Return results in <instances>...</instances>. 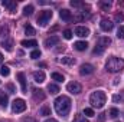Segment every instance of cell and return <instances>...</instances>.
Masks as SVG:
<instances>
[{"instance_id":"1","label":"cell","mask_w":124,"mask_h":122,"mask_svg":"<svg viewBox=\"0 0 124 122\" xmlns=\"http://www.w3.org/2000/svg\"><path fill=\"white\" fill-rule=\"evenodd\" d=\"M55 111L61 115V116H66L71 111V99L68 96H59L55 99Z\"/></svg>"},{"instance_id":"2","label":"cell","mask_w":124,"mask_h":122,"mask_svg":"<svg viewBox=\"0 0 124 122\" xmlns=\"http://www.w3.org/2000/svg\"><path fill=\"white\" fill-rule=\"evenodd\" d=\"M105 69L111 73H117V72H121L124 69V59L121 58H117V56H111L107 63H105Z\"/></svg>"},{"instance_id":"3","label":"cell","mask_w":124,"mask_h":122,"mask_svg":"<svg viewBox=\"0 0 124 122\" xmlns=\"http://www.w3.org/2000/svg\"><path fill=\"white\" fill-rule=\"evenodd\" d=\"M105 101H107V96H105V93L102 91H95V92H93L91 96H90L91 105H93L94 108H97V109H101V108L104 106Z\"/></svg>"},{"instance_id":"4","label":"cell","mask_w":124,"mask_h":122,"mask_svg":"<svg viewBox=\"0 0 124 122\" xmlns=\"http://www.w3.org/2000/svg\"><path fill=\"white\" fill-rule=\"evenodd\" d=\"M52 12L51 10H42L40 13H39V16H38V25L39 26H46L48 23H49V20L52 19Z\"/></svg>"},{"instance_id":"5","label":"cell","mask_w":124,"mask_h":122,"mask_svg":"<svg viewBox=\"0 0 124 122\" xmlns=\"http://www.w3.org/2000/svg\"><path fill=\"white\" fill-rule=\"evenodd\" d=\"M12 109H13V112H16V114L25 112V111H26V102H25L23 99H15L13 103H12Z\"/></svg>"},{"instance_id":"6","label":"cell","mask_w":124,"mask_h":122,"mask_svg":"<svg viewBox=\"0 0 124 122\" xmlns=\"http://www.w3.org/2000/svg\"><path fill=\"white\" fill-rule=\"evenodd\" d=\"M66 89H68V92H71L72 95H78V93H81V91H82V86L78 82H69L66 85Z\"/></svg>"},{"instance_id":"7","label":"cell","mask_w":124,"mask_h":122,"mask_svg":"<svg viewBox=\"0 0 124 122\" xmlns=\"http://www.w3.org/2000/svg\"><path fill=\"white\" fill-rule=\"evenodd\" d=\"M79 73H81L82 76L91 75V73H94V66L93 65H90V63H84V65H81V68H79Z\"/></svg>"},{"instance_id":"8","label":"cell","mask_w":124,"mask_h":122,"mask_svg":"<svg viewBox=\"0 0 124 122\" xmlns=\"http://www.w3.org/2000/svg\"><path fill=\"white\" fill-rule=\"evenodd\" d=\"M100 27L104 32H111L113 27H114V23H113L111 20H108V19H102L101 23H100Z\"/></svg>"},{"instance_id":"9","label":"cell","mask_w":124,"mask_h":122,"mask_svg":"<svg viewBox=\"0 0 124 122\" xmlns=\"http://www.w3.org/2000/svg\"><path fill=\"white\" fill-rule=\"evenodd\" d=\"M74 32H75V34L79 36V37H87V36H90V29L85 27V26H77Z\"/></svg>"},{"instance_id":"10","label":"cell","mask_w":124,"mask_h":122,"mask_svg":"<svg viewBox=\"0 0 124 122\" xmlns=\"http://www.w3.org/2000/svg\"><path fill=\"white\" fill-rule=\"evenodd\" d=\"M32 76H33V81H35L36 83H42V82H45V73H43L42 70H36V72H33Z\"/></svg>"},{"instance_id":"11","label":"cell","mask_w":124,"mask_h":122,"mask_svg":"<svg viewBox=\"0 0 124 122\" xmlns=\"http://www.w3.org/2000/svg\"><path fill=\"white\" fill-rule=\"evenodd\" d=\"M17 79H19V83H20V88H22V92L28 91V85H26V78H25V73H22V72H19L17 73Z\"/></svg>"},{"instance_id":"12","label":"cell","mask_w":124,"mask_h":122,"mask_svg":"<svg viewBox=\"0 0 124 122\" xmlns=\"http://www.w3.org/2000/svg\"><path fill=\"white\" fill-rule=\"evenodd\" d=\"M58 43H59V37L58 36H51V37H48L45 40V46L46 47H52V46H55Z\"/></svg>"},{"instance_id":"13","label":"cell","mask_w":124,"mask_h":122,"mask_svg":"<svg viewBox=\"0 0 124 122\" xmlns=\"http://www.w3.org/2000/svg\"><path fill=\"white\" fill-rule=\"evenodd\" d=\"M1 4H3L4 7H7L10 12H15L16 7H17V3H16V1H12V0H3Z\"/></svg>"},{"instance_id":"14","label":"cell","mask_w":124,"mask_h":122,"mask_svg":"<svg viewBox=\"0 0 124 122\" xmlns=\"http://www.w3.org/2000/svg\"><path fill=\"white\" fill-rule=\"evenodd\" d=\"M59 16H61L62 20H65V22L72 20V14H71V12H69L68 9H62L61 12H59Z\"/></svg>"},{"instance_id":"15","label":"cell","mask_w":124,"mask_h":122,"mask_svg":"<svg viewBox=\"0 0 124 122\" xmlns=\"http://www.w3.org/2000/svg\"><path fill=\"white\" fill-rule=\"evenodd\" d=\"M74 47H75L78 52H84V50H87L88 43H87V42H75V43H74Z\"/></svg>"},{"instance_id":"16","label":"cell","mask_w":124,"mask_h":122,"mask_svg":"<svg viewBox=\"0 0 124 122\" xmlns=\"http://www.w3.org/2000/svg\"><path fill=\"white\" fill-rule=\"evenodd\" d=\"M45 93L42 89H33V98H35V101H43L45 99Z\"/></svg>"},{"instance_id":"17","label":"cell","mask_w":124,"mask_h":122,"mask_svg":"<svg viewBox=\"0 0 124 122\" xmlns=\"http://www.w3.org/2000/svg\"><path fill=\"white\" fill-rule=\"evenodd\" d=\"M22 46L23 47H35V46H38V42L35 39H32V40H22Z\"/></svg>"},{"instance_id":"18","label":"cell","mask_w":124,"mask_h":122,"mask_svg":"<svg viewBox=\"0 0 124 122\" xmlns=\"http://www.w3.org/2000/svg\"><path fill=\"white\" fill-rule=\"evenodd\" d=\"M1 46H3L7 52H12V50H13V42H12V40H1Z\"/></svg>"},{"instance_id":"19","label":"cell","mask_w":124,"mask_h":122,"mask_svg":"<svg viewBox=\"0 0 124 122\" xmlns=\"http://www.w3.org/2000/svg\"><path fill=\"white\" fill-rule=\"evenodd\" d=\"M7 102H9V98H7V95H6L3 91H0V105L6 108V106H7Z\"/></svg>"},{"instance_id":"20","label":"cell","mask_w":124,"mask_h":122,"mask_svg":"<svg viewBox=\"0 0 124 122\" xmlns=\"http://www.w3.org/2000/svg\"><path fill=\"white\" fill-rule=\"evenodd\" d=\"M59 62H61L62 65H74V63H75V59L71 58V56H65V58L59 59Z\"/></svg>"},{"instance_id":"21","label":"cell","mask_w":124,"mask_h":122,"mask_svg":"<svg viewBox=\"0 0 124 122\" xmlns=\"http://www.w3.org/2000/svg\"><path fill=\"white\" fill-rule=\"evenodd\" d=\"M104 50H105V47H104L102 45H100V43H98V45L94 47V55H102V53H104Z\"/></svg>"},{"instance_id":"22","label":"cell","mask_w":124,"mask_h":122,"mask_svg":"<svg viewBox=\"0 0 124 122\" xmlns=\"http://www.w3.org/2000/svg\"><path fill=\"white\" fill-rule=\"evenodd\" d=\"M39 115H42V116H48V115H51V108H49V106H42L40 111H39Z\"/></svg>"},{"instance_id":"23","label":"cell","mask_w":124,"mask_h":122,"mask_svg":"<svg viewBox=\"0 0 124 122\" xmlns=\"http://www.w3.org/2000/svg\"><path fill=\"white\" fill-rule=\"evenodd\" d=\"M9 34V26L7 25H1L0 26V36L1 37H6Z\"/></svg>"},{"instance_id":"24","label":"cell","mask_w":124,"mask_h":122,"mask_svg":"<svg viewBox=\"0 0 124 122\" xmlns=\"http://www.w3.org/2000/svg\"><path fill=\"white\" fill-rule=\"evenodd\" d=\"M48 91L51 92L52 95H55V93L59 92V88H58V85H55V83H49V85H48Z\"/></svg>"},{"instance_id":"25","label":"cell","mask_w":124,"mask_h":122,"mask_svg":"<svg viewBox=\"0 0 124 122\" xmlns=\"http://www.w3.org/2000/svg\"><path fill=\"white\" fill-rule=\"evenodd\" d=\"M32 13H33V6H32V4L25 6V9H23V14H25V16H31Z\"/></svg>"},{"instance_id":"26","label":"cell","mask_w":124,"mask_h":122,"mask_svg":"<svg viewBox=\"0 0 124 122\" xmlns=\"http://www.w3.org/2000/svg\"><path fill=\"white\" fill-rule=\"evenodd\" d=\"M52 79H54V81H56V82H63V75L54 72V73H52Z\"/></svg>"},{"instance_id":"27","label":"cell","mask_w":124,"mask_h":122,"mask_svg":"<svg viewBox=\"0 0 124 122\" xmlns=\"http://www.w3.org/2000/svg\"><path fill=\"white\" fill-rule=\"evenodd\" d=\"M9 73H10V69L7 66H0V75L1 76H9Z\"/></svg>"},{"instance_id":"28","label":"cell","mask_w":124,"mask_h":122,"mask_svg":"<svg viewBox=\"0 0 124 122\" xmlns=\"http://www.w3.org/2000/svg\"><path fill=\"white\" fill-rule=\"evenodd\" d=\"M110 43H111V39H110V37H101V39H100V45H102L104 47L108 46Z\"/></svg>"},{"instance_id":"29","label":"cell","mask_w":124,"mask_h":122,"mask_svg":"<svg viewBox=\"0 0 124 122\" xmlns=\"http://www.w3.org/2000/svg\"><path fill=\"white\" fill-rule=\"evenodd\" d=\"M100 7H101L102 10H108V9L111 7V3H110V1H100Z\"/></svg>"},{"instance_id":"30","label":"cell","mask_w":124,"mask_h":122,"mask_svg":"<svg viewBox=\"0 0 124 122\" xmlns=\"http://www.w3.org/2000/svg\"><path fill=\"white\" fill-rule=\"evenodd\" d=\"M25 33L29 34V36H32V34H35V29L32 27L31 25H26V26H25Z\"/></svg>"},{"instance_id":"31","label":"cell","mask_w":124,"mask_h":122,"mask_svg":"<svg viewBox=\"0 0 124 122\" xmlns=\"http://www.w3.org/2000/svg\"><path fill=\"white\" fill-rule=\"evenodd\" d=\"M118 115H120V112H118L117 108H111V109H110V116H111V118H117Z\"/></svg>"},{"instance_id":"32","label":"cell","mask_w":124,"mask_h":122,"mask_svg":"<svg viewBox=\"0 0 124 122\" xmlns=\"http://www.w3.org/2000/svg\"><path fill=\"white\" fill-rule=\"evenodd\" d=\"M74 122H87V119H85V116H84V115L78 114V115H75V118H74Z\"/></svg>"},{"instance_id":"33","label":"cell","mask_w":124,"mask_h":122,"mask_svg":"<svg viewBox=\"0 0 124 122\" xmlns=\"http://www.w3.org/2000/svg\"><path fill=\"white\" fill-rule=\"evenodd\" d=\"M84 115H87L88 118H93L95 114H94V111L91 109V108H85V109H84Z\"/></svg>"},{"instance_id":"34","label":"cell","mask_w":124,"mask_h":122,"mask_svg":"<svg viewBox=\"0 0 124 122\" xmlns=\"http://www.w3.org/2000/svg\"><path fill=\"white\" fill-rule=\"evenodd\" d=\"M113 101H116V102H117V101H121V102H124V91L121 92L120 95H114V96H113Z\"/></svg>"},{"instance_id":"35","label":"cell","mask_w":124,"mask_h":122,"mask_svg":"<svg viewBox=\"0 0 124 122\" xmlns=\"http://www.w3.org/2000/svg\"><path fill=\"white\" fill-rule=\"evenodd\" d=\"M117 37H118V39H124V27L123 26L118 27V30H117Z\"/></svg>"},{"instance_id":"36","label":"cell","mask_w":124,"mask_h":122,"mask_svg":"<svg viewBox=\"0 0 124 122\" xmlns=\"http://www.w3.org/2000/svg\"><path fill=\"white\" fill-rule=\"evenodd\" d=\"M31 58L32 59H38V58H40V50H33L31 53Z\"/></svg>"},{"instance_id":"37","label":"cell","mask_w":124,"mask_h":122,"mask_svg":"<svg viewBox=\"0 0 124 122\" xmlns=\"http://www.w3.org/2000/svg\"><path fill=\"white\" fill-rule=\"evenodd\" d=\"M63 37H65V39H72V32L69 30V29L63 30Z\"/></svg>"},{"instance_id":"38","label":"cell","mask_w":124,"mask_h":122,"mask_svg":"<svg viewBox=\"0 0 124 122\" xmlns=\"http://www.w3.org/2000/svg\"><path fill=\"white\" fill-rule=\"evenodd\" d=\"M124 20V14L120 12V13H117L116 14V22H123Z\"/></svg>"},{"instance_id":"39","label":"cell","mask_w":124,"mask_h":122,"mask_svg":"<svg viewBox=\"0 0 124 122\" xmlns=\"http://www.w3.org/2000/svg\"><path fill=\"white\" fill-rule=\"evenodd\" d=\"M20 122H38V121L33 119V118H31V116H25V118H22V121Z\"/></svg>"},{"instance_id":"40","label":"cell","mask_w":124,"mask_h":122,"mask_svg":"<svg viewBox=\"0 0 124 122\" xmlns=\"http://www.w3.org/2000/svg\"><path fill=\"white\" fill-rule=\"evenodd\" d=\"M71 6H74V7H79V6H82V3L78 1V0H72V1H71Z\"/></svg>"},{"instance_id":"41","label":"cell","mask_w":124,"mask_h":122,"mask_svg":"<svg viewBox=\"0 0 124 122\" xmlns=\"http://www.w3.org/2000/svg\"><path fill=\"white\" fill-rule=\"evenodd\" d=\"M7 89L10 91V93H13V92H16V91H15V86H13L12 83H9V85H7Z\"/></svg>"},{"instance_id":"42","label":"cell","mask_w":124,"mask_h":122,"mask_svg":"<svg viewBox=\"0 0 124 122\" xmlns=\"http://www.w3.org/2000/svg\"><path fill=\"white\" fill-rule=\"evenodd\" d=\"M45 122H58V121H56V119H52V118H51V119H46Z\"/></svg>"},{"instance_id":"43","label":"cell","mask_w":124,"mask_h":122,"mask_svg":"<svg viewBox=\"0 0 124 122\" xmlns=\"http://www.w3.org/2000/svg\"><path fill=\"white\" fill-rule=\"evenodd\" d=\"M3 62V55H1V52H0V63Z\"/></svg>"}]
</instances>
